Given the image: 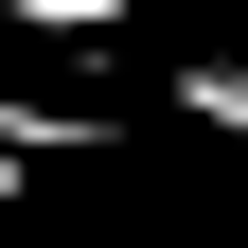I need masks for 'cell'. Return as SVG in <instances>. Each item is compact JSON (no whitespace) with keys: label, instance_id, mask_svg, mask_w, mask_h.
Returning <instances> with one entry per match:
<instances>
[{"label":"cell","instance_id":"1","mask_svg":"<svg viewBox=\"0 0 248 248\" xmlns=\"http://www.w3.org/2000/svg\"><path fill=\"white\" fill-rule=\"evenodd\" d=\"M0 36H124V0H0Z\"/></svg>","mask_w":248,"mask_h":248},{"label":"cell","instance_id":"2","mask_svg":"<svg viewBox=\"0 0 248 248\" xmlns=\"http://www.w3.org/2000/svg\"><path fill=\"white\" fill-rule=\"evenodd\" d=\"M177 107H195V124H231V142H248V71H231V53H195V71H177Z\"/></svg>","mask_w":248,"mask_h":248}]
</instances>
